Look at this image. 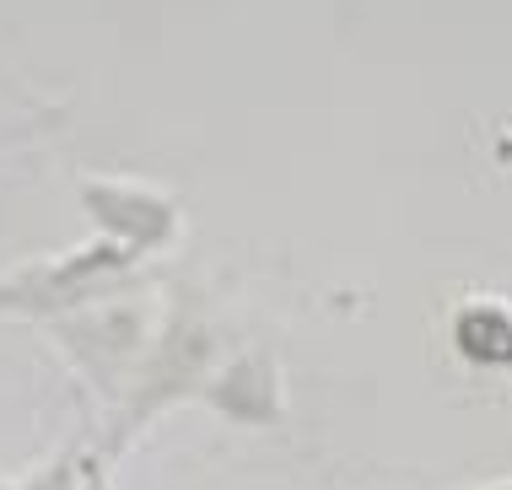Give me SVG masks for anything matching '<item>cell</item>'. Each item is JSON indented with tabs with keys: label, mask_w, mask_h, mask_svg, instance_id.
I'll list each match as a JSON object with an SVG mask.
<instances>
[{
	"label": "cell",
	"mask_w": 512,
	"mask_h": 490,
	"mask_svg": "<svg viewBox=\"0 0 512 490\" xmlns=\"http://www.w3.org/2000/svg\"><path fill=\"white\" fill-rule=\"evenodd\" d=\"M211 399H216V410H221V415L243 420V426H270V420L281 415V388H275V383H270V372H259L254 361L221 377Z\"/></svg>",
	"instance_id": "obj_1"
},
{
	"label": "cell",
	"mask_w": 512,
	"mask_h": 490,
	"mask_svg": "<svg viewBox=\"0 0 512 490\" xmlns=\"http://www.w3.org/2000/svg\"><path fill=\"white\" fill-rule=\"evenodd\" d=\"M459 345H464V356H475V361H512V324L502 313H491V307L464 313Z\"/></svg>",
	"instance_id": "obj_2"
},
{
	"label": "cell",
	"mask_w": 512,
	"mask_h": 490,
	"mask_svg": "<svg viewBox=\"0 0 512 490\" xmlns=\"http://www.w3.org/2000/svg\"><path fill=\"white\" fill-rule=\"evenodd\" d=\"M6 490H81V464H76V453H65V458H54V464H44L38 474H27V480L6 485Z\"/></svg>",
	"instance_id": "obj_3"
},
{
	"label": "cell",
	"mask_w": 512,
	"mask_h": 490,
	"mask_svg": "<svg viewBox=\"0 0 512 490\" xmlns=\"http://www.w3.org/2000/svg\"><path fill=\"white\" fill-rule=\"evenodd\" d=\"M81 490H114V485H108V480H103V474H98V469H92V474H87V480H81Z\"/></svg>",
	"instance_id": "obj_4"
},
{
	"label": "cell",
	"mask_w": 512,
	"mask_h": 490,
	"mask_svg": "<svg viewBox=\"0 0 512 490\" xmlns=\"http://www.w3.org/2000/svg\"><path fill=\"white\" fill-rule=\"evenodd\" d=\"M502 490H512V485H502Z\"/></svg>",
	"instance_id": "obj_5"
}]
</instances>
